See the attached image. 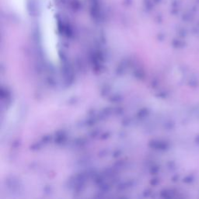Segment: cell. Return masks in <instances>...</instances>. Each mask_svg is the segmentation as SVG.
I'll return each mask as SVG.
<instances>
[{"mask_svg": "<svg viewBox=\"0 0 199 199\" xmlns=\"http://www.w3.org/2000/svg\"><path fill=\"white\" fill-rule=\"evenodd\" d=\"M13 8L19 14H24L26 10V0H10Z\"/></svg>", "mask_w": 199, "mask_h": 199, "instance_id": "2", "label": "cell"}, {"mask_svg": "<svg viewBox=\"0 0 199 199\" xmlns=\"http://www.w3.org/2000/svg\"><path fill=\"white\" fill-rule=\"evenodd\" d=\"M42 36L46 49L52 58L56 57L57 36L53 0H41Z\"/></svg>", "mask_w": 199, "mask_h": 199, "instance_id": "1", "label": "cell"}, {"mask_svg": "<svg viewBox=\"0 0 199 199\" xmlns=\"http://www.w3.org/2000/svg\"><path fill=\"white\" fill-rule=\"evenodd\" d=\"M196 2H197L198 4H199V0H196Z\"/></svg>", "mask_w": 199, "mask_h": 199, "instance_id": "3", "label": "cell"}]
</instances>
